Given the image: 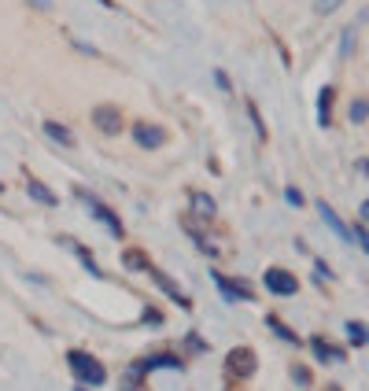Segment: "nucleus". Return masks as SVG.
Listing matches in <instances>:
<instances>
[{"instance_id":"1","label":"nucleus","mask_w":369,"mask_h":391,"mask_svg":"<svg viewBox=\"0 0 369 391\" xmlns=\"http://www.w3.org/2000/svg\"><path fill=\"white\" fill-rule=\"evenodd\" d=\"M67 365H70V373H74L78 384H89V388H100L104 384V365L96 362L89 351H70L67 354Z\"/></svg>"},{"instance_id":"2","label":"nucleus","mask_w":369,"mask_h":391,"mask_svg":"<svg viewBox=\"0 0 369 391\" xmlns=\"http://www.w3.org/2000/svg\"><path fill=\"white\" fill-rule=\"evenodd\" d=\"M263 280H266V288L274 292V296H296V292H299V280L292 277L288 269H277V266H274V269H266V277H263Z\"/></svg>"},{"instance_id":"3","label":"nucleus","mask_w":369,"mask_h":391,"mask_svg":"<svg viewBox=\"0 0 369 391\" xmlns=\"http://www.w3.org/2000/svg\"><path fill=\"white\" fill-rule=\"evenodd\" d=\"M225 369H229V376H252L255 373V354L247 351V347H236V351H229V358H225Z\"/></svg>"},{"instance_id":"4","label":"nucleus","mask_w":369,"mask_h":391,"mask_svg":"<svg viewBox=\"0 0 369 391\" xmlns=\"http://www.w3.org/2000/svg\"><path fill=\"white\" fill-rule=\"evenodd\" d=\"M133 140L140 148H162V140H167V133H162L159 126H151V122H133Z\"/></svg>"},{"instance_id":"5","label":"nucleus","mask_w":369,"mask_h":391,"mask_svg":"<svg viewBox=\"0 0 369 391\" xmlns=\"http://www.w3.org/2000/svg\"><path fill=\"white\" fill-rule=\"evenodd\" d=\"M214 285H218V288H222V296H225V299H233V303L252 299V288H247L244 280H229V277H222V269H214Z\"/></svg>"},{"instance_id":"6","label":"nucleus","mask_w":369,"mask_h":391,"mask_svg":"<svg viewBox=\"0 0 369 391\" xmlns=\"http://www.w3.org/2000/svg\"><path fill=\"white\" fill-rule=\"evenodd\" d=\"M78 196H82V200H89V207H93V214H96V218H100V222L107 225V229H111L115 236H122V222L115 218V211H111V207H104V203H100V200H93L89 192H78Z\"/></svg>"},{"instance_id":"7","label":"nucleus","mask_w":369,"mask_h":391,"mask_svg":"<svg viewBox=\"0 0 369 391\" xmlns=\"http://www.w3.org/2000/svg\"><path fill=\"white\" fill-rule=\"evenodd\" d=\"M93 122H96V129H104V133H118V129H122V122H118V111L111 104L107 107H96L93 111Z\"/></svg>"},{"instance_id":"8","label":"nucleus","mask_w":369,"mask_h":391,"mask_svg":"<svg viewBox=\"0 0 369 391\" xmlns=\"http://www.w3.org/2000/svg\"><path fill=\"white\" fill-rule=\"evenodd\" d=\"M151 277H155V285H159L162 292H167V296H170L173 303H178V307H192V299L184 296V292H181L178 285H173V280H170L167 274H162V269H151Z\"/></svg>"},{"instance_id":"9","label":"nucleus","mask_w":369,"mask_h":391,"mask_svg":"<svg viewBox=\"0 0 369 391\" xmlns=\"http://www.w3.org/2000/svg\"><path fill=\"white\" fill-rule=\"evenodd\" d=\"M41 129H45V137H52L59 148H74V133H70L67 126H59V122H52V118H45V126H41Z\"/></svg>"},{"instance_id":"10","label":"nucleus","mask_w":369,"mask_h":391,"mask_svg":"<svg viewBox=\"0 0 369 391\" xmlns=\"http://www.w3.org/2000/svg\"><path fill=\"white\" fill-rule=\"evenodd\" d=\"M332 96H336V89H332V85H325V89H321V96H318V122L321 126H329L332 122Z\"/></svg>"},{"instance_id":"11","label":"nucleus","mask_w":369,"mask_h":391,"mask_svg":"<svg viewBox=\"0 0 369 391\" xmlns=\"http://www.w3.org/2000/svg\"><path fill=\"white\" fill-rule=\"evenodd\" d=\"M26 189H30V200L45 203V207H56V192H52V189H45L41 181H34V178H30V184H26Z\"/></svg>"},{"instance_id":"12","label":"nucleus","mask_w":369,"mask_h":391,"mask_svg":"<svg viewBox=\"0 0 369 391\" xmlns=\"http://www.w3.org/2000/svg\"><path fill=\"white\" fill-rule=\"evenodd\" d=\"M318 211H321V218H325V222H329V225H332V233H340V240H351V229H347V225H343L340 218H336V214H332V207H329V203H318Z\"/></svg>"},{"instance_id":"13","label":"nucleus","mask_w":369,"mask_h":391,"mask_svg":"<svg viewBox=\"0 0 369 391\" xmlns=\"http://www.w3.org/2000/svg\"><path fill=\"white\" fill-rule=\"evenodd\" d=\"M310 347L318 351V358H321V362H336V358H343L340 351H336V347H329V343H325L321 336H314V340H310Z\"/></svg>"},{"instance_id":"14","label":"nucleus","mask_w":369,"mask_h":391,"mask_svg":"<svg viewBox=\"0 0 369 391\" xmlns=\"http://www.w3.org/2000/svg\"><path fill=\"white\" fill-rule=\"evenodd\" d=\"M192 203H196V211L203 214V218H214V200L207 192H196V196H192Z\"/></svg>"},{"instance_id":"15","label":"nucleus","mask_w":369,"mask_h":391,"mask_svg":"<svg viewBox=\"0 0 369 391\" xmlns=\"http://www.w3.org/2000/svg\"><path fill=\"white\" fill-rule=\"evenodd\" d=\"M269 329H274V332L281 336V340H288V343H299V336L292 332L288 325H281V318H269Z\"/></svg>"},{"instance_id":"16","label":"nucleus","mask_w":369,"mask_h":391,"mask_svg":"<svg viewBox=\"0 0 369 391\" xmlns=\"http://www.w3.org/2000/svg\"><path fill=\"white\" fill-rule=\"evenodd\" d=\"M347 336H351V343L354 347H362L369 336H366V329H362V321H347Z\"/></svg>"},{"instance_id":"17","label":"nucleus","mask_w":369,"mask_h":391,"mask_svg":"<svg viewBox=\"0 0 369 391\" xmlns=\"http://www.w3.org/2000/svg\"><path fill=\"white\" fill-rule=\"evenodd\" d=\"M126 266H129V269H151L148 258L140 255V251H126Z\"/></svg>"},{"instance_id":"18","label":"nucleus","mask_w":369,"mask_h":391,"mask_svg":"<svg viewBox=\"0 0 369 391\" xmlns=\"http://www.w3.org/2000/svg\"><path fill=\"white\" fill-rule=\"evenodd\" d=\"M366 111H369L366 100H354L351 104V122H366Z\"/></svg>"},{"instance_id":"19","label":"nucleus","mask_w":369,"mask_h":391,"mask_svg":"<svg viewBox=\"0 0 369 391\" xmlns=\"http://www.w3.org/2000/svg\"><path fill=\"white\" fill-rule=\"evenodd\" d=\"M247 115H252V122H255V129H258V137H266V126H263V118H258L255 104H247Z\"/></svg>"},{"instance_id":"20","label":"nucleus","mask_w":369,"mask_h":391,"mask_svg":"<svg viewBox=\"0 0 369 391\" xmlns=\"http://www.w3.org/2000/svg\"><path fill=\"white\" fill-rule=\"evenodd\" d=\"M285 200L292 203V207H303V196H299V189H285Z\"/></svg>"},{"instance_id":"21","label":"nucleus","mask_w":369,"mask_h":391,"mask_svg":"<svg viewBox=\"0 0 369 391\" xmlns=\"http://www.w3.org/2000/svg\"><path fill=\"white\" fill-rule=\"evenodd\" d=\"M336 4H340V0H318V4H314V8H318V15H329Z\"/></svg>"},{"instance_id":"22","label":"nucleus","mask_w":369,"mask_h":391,"mask_svg":"<svg viewBox=\"0 0 369 391\" xmlns=\"http://www.w3.org/2000/svg\"><path fill=\"white\" fill-rule=\"evenodd\" d=\"M292 376H296L299 384H310V373H307V369H303V365H296V369H292Z\"/></svg>"},{"instance_id":"23","label":"nucleus","mask_w":369,"mask_h":391,"mask_svg":"<svg viewBox=\"0 0 369 391\" xmlns=\"http://www.w3.org/2000/svg\"><path fill=\"white\" fill-rule=\"evenodd\" d=\"M214 82H218V89H222V93H233V89H229V78H225V74H222V70H218V74H214Z\"/></svg>"},{"instance_id":"24","label":"nucleus","mask_w":369,"mask_h":391,"mask_svg":"<svg viewBox=\"0 0 369 391\" xmlns=\"http://www.w3.org/2000/svg\"><path fill=\"white\" fill-rule=\"evenodd\" d=\"M30 4H34V8H45V12H48V0H30Z\"/></svg>"},{"instance_id":"25","label":"nucleus","mask_w":369,"mask_h":391,"mask_svg":"<svg viewBox=\"0 0 369 391\" xmlns=\"http://www.w3.org/2000/svg\"><path fill=\"white\" fill-rule=\"evenodd\" d=\"M96 4H104V8H115V0H96Z\"/></svg>"},{"instance_id":"26","label":"nucleus","mask_w":369,"mask_h":391,"mask_svg":"<svg viewBox=\"0 0 369 391\" xmlns=\"http://www.w3.org/2000/svg\"><path fill=\"white\" fill-rule=\"evenodd\" d=\"M129 391H144V388H140V384H133V388H129Z\"/></svg>"}]
</instances>
